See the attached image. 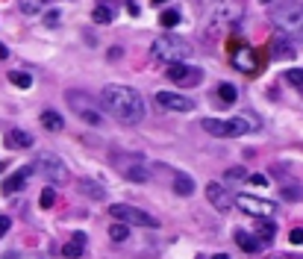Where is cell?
Returning a JSON list of instances; mask_svg holds the SVG:
<instances>
[{
  "mask_svg": "<svg viewBox=\"0 0 303 259\" xmlns=\"http://www.w3.org/2000/svg\"><path fill=\"white\" fill-rule=\"evenodd\" d=\"M233 239H235V245L242 247V250H247V253H256V250H262V247H265V245H262V242L256 239V235L245 233V230H235Z\"/></svg>",
  "mask_w": 303,
  "mask_h": 259,
  "instance_id": "ac0fdd59",
  "label": "cell"
},
{
  "mask_svg": "<svg viewBox=\"0 0 303 259\" xmlns=\"http://www.w3.org/2000/svg\"><path fill=\"white\" fill-rule=\"evenodd\" d=\"M153 53H156V59H165L168 65H177L180 59H186L191 53V47L183 38H177V35H159L153 41Z\"/></svg>",
  "mask_w": 303,
  "mask_h": 259,
  "instance_id": "277c9868",
  "label": "cell"
},
{
  "mask_svg": "<svg viewBox=\"0 0 303 259\" xmlns=\"http://www.w3.org/2000/svg\"><path fill=\"white\" fill-rule=\"evenodd\" d=\"M112 162L118 165V171L127 177V180H133V183H144L147 180V165H144V159H141L139 153H115L112 156Z\"/></svg>",
  "mask_w": 303,
  "mask_h": 259,
  "instance_id": "ba28073f",
  "label": "cell"
},
{
  "mask_svg": "<svg viewBox=\"0 0 303 259\" xmlns=\"http://www.w3.org/2000/svg\"><path fill=\"white\" fill-rule=\"evenodd\" d=\"M80 186L89 191V198H103V186H100V183H89V180H80Z\"/></svg>",
  "mask_w": 303,
  "mask_h": 259,
  "instance_id": "83f0119b",
  "label": "cell"
},
{
  "mask_svg": "<svg viewBox=\"0 0 303 259\" xmlns=\"http://www.w3.org/2000/svg\"><path fill=\"white\" fill-rule=\"evenodd\" d=\"M9 82H12V85H18V89H30V85H33V77H30L27 71H12Z\"/></svg>",
  "mask_w": 303,
  "mask_h": 259,
  "instance_id": "7402d4cb",
  "label": "cell"
},
{
  "mask_svg": "<svg viewBox=\"0 0 303 259\" xmlns=\"http://www.w3.org/2000/svg\"><path fill=\"white\" fill-rule=\"evenodd\" d=\"M156 103L162 109H171V112H191L194 109V100H188L183 94H171V92H159L156 94Z\"/></svg>",
  "mask_w": 303,
  "mask_h": 259,
  "instance_id": "7c38bea8",
  "label": "cell"
},
{
  "mask_svg": "<svg viewBox=\"0 0 303 259\" xmlns=\"http://www.w3.org/2000/svg\"><path fill=\"white\" fill-rule=\"evenodd\" d=\"M38 174H45L50 183H68V168H65V162L59 159L56 153L50 150H38L35 153V165H33Z\"/></svg>",
  "mask_w": 303,
  "mask_h": 259,
  "instance_id": "5b68a950",
  "label": "cell"
},
{
  "mask_svg": "<svg viewBox=\"0 0 303 259\" xmlns=\"http://www.w3.org/2000/svg\"><path fill=\"white\" fill-rule=\"evenodd\" d=\"M6 56H9V50H6V47L0 45V62H3V59H6Z\"/></svg>",
  "mask_w": 303,
  "mask_h": 259,
  "instance_id": "8d00e7d4",
  "label": "cell"
},
{
  "mask_svg": "<svg viewBox=\"0 0 303 259\" xmlns=\"http://www.w3.org/2000/svg\"><path fill=\"white\" fill-rule=\"evenodd\" d=\"M271 21L283 30V35L303 38V3H271Z\"/></svg>",
  "mask_w": 303,
  "mask_h": 259,
  "instance_id": "3957f363",
  "label": "cell"
},
{
  "mask_svg": "<svg viewBox=\"0 0 303 259\" xmlns=\"http://www.w3.org/2000/svg\"><path fill=\"white\" fill-rule=\"evenodd\" d=\"M65 97H68L71 109L77 112V118H82L85 124H92V127H100V124H103V118H100V109L94 106V100L89 97V94H82V92H68Z\"/></svg>",
  "mask_w": 303,
  "mask_h": 259,
  "instance_id": "52a82bcc",
  "label": "cell"
},
{
  "mask_svg": "<svg viewBox=\"0 0 303 259\" xmlns=\"http://www.w3.org/2000/svg\"><path fill=\"white\" fill-rule=\"evenodd\" d=\"M35 168H30V165H24V168H18L12 177H6L3 180V195H15V191H21L24 186H27V180L33 177Z\"/></svg>",
  "mask_w": 303,
  "mask_h": 259,
  "instance_id": "4fadbf2b",
  "label": "cell"
},
{
  "mask_svg": "<svg viewBox=\"0 0 303 259\" xmlns=\"http://www.w3.org/2000/svg\"><path fill=\"white\" fill-rule=\"evenodd\" d=\"M198 259H230L227 253H218V256H198Z\"/></svg>",
  "mask_w": 303,
  "mask_h": 259,
  "instance_id": "d590c367",
  "label": "cell"
},
{
  "mask_svg": "<svg viewBox=\"0 0 303 259\" xmlns=\"http://www.w3.org/2000/svg\"><path fill=\"white\" fill-rule=\"evenodd\" d=\"M0 171H3V162H0Z\"/></svg>",
  "mask_w": 303,
  "mask_h": 259,
  "instance_id": "74e56055",
  "label": "cell"
},
{
  "mask_svg": "<svg viewBox=\"0 0 303 259\" xmlns=\"http://www.w3.org/2000/svg\"><path fill=\"white\" fill-rule=\"evenodd\" d=\"M92 18H94L97 24H109V21H112V9H109L106 3H100V6H94Z\"/></svg>",
  "mask_w": 303,
  "mask_h": 259,
  "instance_id": "d4e9b609",
  "label": "cell"
},
{
  "mask_svg": "<svg viewBox=\"0 0 303 259\" xmlns=\"http://www.w3.org/2000/svg\"><path fill=\"white\" fill-rule=\"evenodd\" d=\"M109 235H112L115 242H127V235H129L127 224H112V230H109Z\"/></svg>",
  "mask_w": 303,
  "mask_h": 259,
  "instance_id": "f1b7e54d",
  "label": "cell"
},
{
  "mask_svg": "<svg viewBox=\"0 0 303 259\" xmlns=\"http://www.w3.org/2000/svg\"><path fill=\"white\" fill-rule=\"evenodd\" d=\"M6 147H15V150H27V147H33V136L21 127H12L6 130Z\"/></svg>",
  "mask_w": 303,
  "mask_h": 259,
  "instance_id": "9a60e30c",
  "label": "cell"
},
{
  "mask_svg": "<svg viewBox=\"0 0 303 259\" xmlns=\"http://www.w3.org/2000/svg\"><path fill=\"white\" fill-rule=\"evenodd\" d=\"M100 103L121 124H141V118H144V100L129 85H103Z\"/></svg>",
  "mask_w": 303,
  "mask_h": 259,
  "instance_id": "6da1fadb",
  "label": "cell"
},
{
  "mask_svg": "<svg viewBox=\"0 0 303 259\" xmlns=\"http://www.w3.org/2000/svg\"><path fill=\"white\" fill-rule=\"evenodd\" d=\"M227 177H233V180H239V177H245V168H233V171H227Z\"/></svg>",
  "mask_w": 303,
  "mask_h": 259,
  "instance_id": "e575fe53",
  "label": "cell"
},
{
  "mask_svg": "<svg viewBox=\"0 0 303 259\" xmlns=\"http://www.w3.org/2000/svg\"><path fill=\"white\" fill-rule=\"evenodd\" d=\"M168 80L177 82V85H183V89H191V85H198V82L203 80V71L177 62V65H168Z\"/></svg>",
  "mask_w": 303,
  "mask_h": 259,
  "instance_id": "30bf717a",
  "label": "cell"
},
{
  "mask_svg": "<svg viewBox=\"0 0 303 259\" xmlns=\"http://www.w3.org/2000/svg\"><path fill=\"white\" fill-rule=\"evenodd\" d=\"M41 6H45V3H38V0H33V3H21V12L24 15H38Z\"/></svg>",
  "mask_w": 303,
  "mask_h": 259,
  "instance_id": "4dcf8cb0",
  "label": "cell"
},
{
  "mask_svg": "<svg viewBox=\"0 0 303 259\" xmlns=\"http://www.w3.org/2000/svg\"><path fill=\"white\" fill-rule=\"evenodd\" d=\"M53 203H56V191H53V188H45L41 198H38V206H41V209H50Z\"/></svg>",
  "mask_w": 303,
  "mask_h": 259,
  "instance_id": "4316f807",
  "label": "cell"
},
{
  "mask_svg": "<svg viewBox=\"0 0 303 259\" xmlns=\"http://www.w3.org/2000/svg\"><path fill=\"white\" fill-rule=\"evenodd\" d=\"M200 127L206 130L209 136H218V139H239V136H247L259 127L253 118H203Z\"/></svg>",
  "mask_w": 303,
  "mask_h": 259,
  "instance_id": "7a4b0ae2",
  "label": "cell"
},
{
  "mask_svg": "<svg viewBox=\"0 0 303 259\" xmlns=\"http://www.w3.org/2000/svg\"><path fill=\"white\" fill-rule=\"evenodd\" d=\"M233 65H235L239 71H245V74H256V71H259L256 50H250V47H242V50H235V53H233Z\"/></svg>",
  "mask_w": 303,
  "mask_h": 259,
  "instance_id": "5bb4252c",
  "label": "cell"
},
{
  "mask_svg": "<svg viewBox=\"0 0 303 259\" xmlns=\"http://www.w3.org/2000/svg\"><path fill=\"white\" fill-rule=\"evenodd\" d=\"M82 250H85V235H82V233H77V235H74V239L68 242V245L62 247L65 259H77V256L82 253Z\"/></svg>",
  "mask_w": 303,
  "mask_h": 259,
  "instance_id": "ffe728a7",
  "label": "cell"
},
{
  "mask_svg": "<svg viewBox=\"0 0 303 259\" xmlns=\"http://www.w3.org/2000/svg\"><path fill=\"white\" fill-rule=\"evenodd\" d=\"M41 124H45L47 130H62V115H59V112L45 109V112H41Z\"/></svg>",
  "mask_w": 303,
  "mask_h": 259,
  "instance_id": "603a6c76",
  "label": "cell"
},
{
  "mask_svg": "<svg viewBox=\"0 0 303 259\" xmlns=\"http://www.w3.org/2000/svg\"><path fill=\"white\" fill-rule=\"evenodd\" d=\"M171 186H174V195L188 198V195L194 191V180H191L186 171H174V174H171Z\"/></svg>",
  "mask_w": 303,
  "mask_h": 259,
  "instance_id": "2e32d148",
  "label": "cell"
},
{
  "mask_svg": "<svg viewBox=\"0 0 303 259\" xmlns=\"http://www.w3.org/2000/svg\"><path fill=\"white\" fill-rule=\"evenodd\" d=\"M9 227H12V221L6 218V215H0V235H6V233H9Z\"/></svg>",
  "mask_w": 303,
  "mask_h": 259,
  "instance_id": "d6a6232c",
  "label": "cell"
},
{
  "mask_svg": "<svg viewBox=\"0 0 303 259\" xmlns=\"http://www.w3.org/2000/svg\"><path fill=\"white\" fill-rule=\"evenodd\" d=\"M206 198H209V203L218 212H230L235 206V198H230V191L224 186H218V183H209V186H206Z\"/></svg>",
  "mask_w": 303,
  "mask_h": 259,
  "instance_id": "8fae6325",
  "label": "cell"
},
{
  "mask_svg": "<svg viewBox=\"0 0 303 259\" xmlns=\"http://www.w3.org/2000/svg\"><path fill=\"white\" fill-rule=\"evenodd\" d=\"M283 77H286V80L292 82V85H297V89H303V71H300V68H292V71H286Z\"/></svg>",
  "mask_w": 303,
  "mask_h": 259,
  "instance_id": "f546056e",
  "label": "cell"
},
{
  "mask_svg": "<svg viewBox=\"0 0 303 259\" xmlns=\"http://www.w3.org/2000/svg\"><path fill=\"white\" fill-rule=\"evenodd\" d=\"M271 50H274V56L277 59H292L294 56V45L289 41V35H274V41H271Z\"/></svg>",
  "mask_w": 303,
  "mask_h": 259,
  "instance_id": "e0dca14e",
  "label": "cell"
},
{
  "mask_svg": "<svg viewBox=\"0 0 303 259\" xmlns=\"http://www.w3.org/2000/svg\"><path fill=\"white\" fill-rule=\"evenodd\" d=\"M292 242L294 245H303V230H292Z\"/></svg>",
  "mask_w": 303,
  "mask_h": 259,
  "instance_id": "836d02e7",
  "label": "cell"
},
{
  "mask_svg": "<svg viewBox=\"0 0 303 259\" xmlns=\"http://www.w3.org/2000/svg\"><path fill=\"white\" fill-rule=\"evenodd\" d=\"M242 15H245V6H239V3H224V6H218V12H215L218 21H235V18H242Z\"/></svg>",
  "mask_w": 303,
  "mask_h": 259,
  "instance_id": "d6986e66",
  "label": "cell"
},
{
  "mask_svg": "<svg viewBox=\"0 0 303 259\" xmlns=\"http://www.w3.org/2000/svg\"><path fill=\"white\" fill-rule=\"evenodd\" d=\"M250 183H253V186H268V177L265 174H253L250 177Z\"/></svg>",
  "mask_w": 303,
  "mask_h": 259,
  "instance_id": "1f68e13d",
  "label": "cell"
},
{
  "mask_svg": "<svg viewBox=\"0 0 303 259\" xmlns=\"http://www.w3.org/2000/svg\"><path fill=\"white\" fill-rule=\"evenodd\" d=\"M235 206L242 212H247V215H253V218H265V221L277 212V203H274V200L256 198V195H239V198H235Z\"/></svg>",
  "mask_w": 303,
  "mask_h": 259,
  "instance_id": "9c48e42d",
  "label": "cell"
},
{
  "mask_svg": "<svg viewBox=\"0 0 303 259\" xmlns=\"http://www.w3.org/2000/svg\"><path fill=\"white\" fill-rule=\"evenodd\" d=\"M274 233H277L274 221H259L256 224V239L262 242V245H271V242H274Z\"/></svg>",
  "mask_w": 303,
  "mask_h": 259,
  "instance_id": "44dd1931",
  "label": "cell"
},
{
  "mask_svg": "<svg viewBox=\"0 0 303 259\" xmlns=\"http://www.w3.org/2000/svg\"><path fill=\"white\" fill-rule=\"evenodd\" d=\"M177 24H180V12L177 9H168V12L159 15V27H165V30H168V27H177Z\"/></svg>",
  "mask_w": 303,
  "mask_h": 259,
  "instance_id": "484cf974",
  "label": "cell"
},
{
  "mask_svg": "<svg viewBox=\"0 0 303 259\" xmlns=\"http://www.w3.org/2000/svg\"><path fill=\"white\" fill-rule=\"evenodd\" d=\"M109 215L118 218V224H136V227H159V218L147 215L144 209H136L129 203H112L109 206Z\"/></svg>",
  "mask_w": 303,
  "mask_h": 259,
  "instance_id": "8992f818",
  "label": "cell"
},
{
  "mask_svg": "<svg viewBox=\"0 0 303 259\" xmlns=\"http://www.w3.org/2000/svg\"><path fill=\"white\" fill-rule=\"evenodd\" d=\"M218 97H221L224 106H233L235 103V89L230 82H224V85H218Z\"/></svg>",
  "mask_w": 303,
  "mask_h": 259,
  "instance_id": "cb8c5ba5",
  "label": "cell"
}]
</instances>
